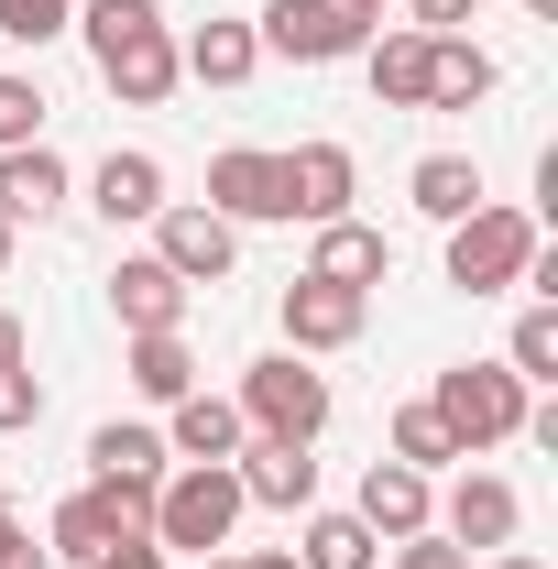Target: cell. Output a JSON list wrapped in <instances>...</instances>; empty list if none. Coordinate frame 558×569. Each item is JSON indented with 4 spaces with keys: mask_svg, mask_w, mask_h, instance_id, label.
<instances>
[{
    "mask_svg": "<svg viewBox=\"0 0 558 569\" xmlns=\"http://www.w3.org/2000/svg\"><path fill=\"white\" fill-rule=\"evenodd\" d=\"M350 11H361V22H383V0H350Z\"/></svg>",
    "mask_w": 558,
    "mask_h": 569,
    "instance_id": "cell-40",
    "label": "cell"
},
{
    "mask_svg": "<svg viewBox=\"0 0 558 569\" xmlns=\"http://www.w3.org/2000/svg\"><path fill=\"white\" fill-rule=\"evenodd\" d=\"M230 569H296V548H252V559H230Z\"/></svg>",
    "mask_w": 558,
    "mask_h": 569,
    "instance_id": "cell-37",
    "label": "cell"
},
{
    "mask_svg": "<svg viewBox=\"0 0 558 569\" xmlns=\"http://www.w3.org/2000/svg\"><path fill=\"white\" fill-rule=\"evenodd\" d=\"M275 318H285V351H296V361H318V351H350V340H361L372 296H350V284H318V274H296Z\"/></svg>",
    "mask_w": 558,
    "mask_h": 569,
    "instance_id": "cell-9",
    "label": "cell"
},
{
    "mask_svg": "<svg viewBox=\"0 0 558 569\" xmlns=\"http://www.w3.org/2000/svg\"><path fill=\"white\" fill-rule=\"evenodd\" d=\"M153 263L176 284H230V263H241V230L219 209H187V198H165L153 209Z\"/></svg>",
    "mask_w": 558,
    "mask_h": 569,
    "instance_id": "cell-8",
    "label": "cell"
},
{
    "mask_svg": "<svg viewBox=\"0 0 558 569\" xmlns=\"http://www.w3.org/2000/svg\"><path fill=\"white\" fill-rule=\"evenodd\" d=\"M526 263H537V219L526 209H471V219H449V284L460 296H504V284H526Z\"/></svg>",
    "mask_w": 558,
    "mask_h": 569,
    "instance_id": "cell-5",
    "label": "cell"
},
{
    "mask_svg": "<svg viewBox=\"0 0 558 569\" xmlns=\"http://www.w3.org/2000/svg\"><path fill=\"white\" fill-rule=\"evenodd\" d=\"M67 153H56V142H22V153H0V219H11V230H22V219H56L67 209Z\"/></svg>",
    "mask_w": 558,
    "mask_h": 569,
    "instance_id": "cell-19",
    "label": "cell"
},
{
    "mask_svg": "<svg viewBox=\"0 0 558 569\" xmlns=\"http://www.w3.org/2000/svg\"><path fill=\"white\" fill-rule=\"evenodd\" d=\"M252 44L285 56V67H340V56L372 44V22H361L350 0H263V11H252Z\"/></svg>",
    "mask_w": 558,
    "mask_h": 569,
    "instance_id": "cell-6",
    "label": "cell"
},
{
    "mask_svg": "<svg viewBox=\"0 0 558 569\" xmlns=\"http://www.w3.org/2000/svg\"><path fill=\"white\" fill-rule=\"evenodd\" d=\"M88 569H165V548H153V526H142V537H121L110 559H88Z\"/></svg>",
    "mask_w": 558,
    "mask_h": 569,
    "instance_id": "cell-35",
    "label": "cell"
},
{
    "mask_svg": "<svg viewBox=\"0 0 558 569\" xmlns=\"http://www.w3.org/2000/svg\"><path fill=\"white\" fill-rule=\"evenodd\" d=\"M296 569H383V537H372L361 515H307V537H296Z\"/></svg>",
    "mask_w": 558,
    "mask_h": 569,
    "instance_id": "cell-26",
    "label": "cell"
},
{
    "mask_svg": "<svg viewBox=\"0 0 558 569\" xmlns=\"http://www.w3.org/2000/svg\"><path fill=\"white\" fill-rule=\"evenodd\" d=\"M11 241H22V230H11V219H0V274H11Z\"/></svg>",
    "mask_w": 558,
    "mask_h": 569,
    "instance_id": "cell-39",
    "label": "cell"
},
{
    "mask_svg": "<svg viewBox=\"0 0 558 569\" xmlns=\"http://www.w3.org/2000/svg\"><path fill=\"white\" fill-rule=\"evenodd\" d=\"M0 33H11V44H33V56H44V44H56V33H77V0H0Z\"/></svg>",
    "mask_w": 558,
    "mask_h": 569,
    "instance_id": "cell-29",
    "label": "cell"
},
{
    "mask_svg": "<svg viewBox=\"0 0 558 569\" xmlns=\"http://www.w3.org/2000/svg\"><path fill=\"white\" fill-rule=\"evenodd\" d=\"M515 526H526V503H515V482H504V471H460V482H449V503H438V537H449V548H471V559L515 548Z\"/></svg>",
    "mask_w": 558,
    "mask_h": 569,
    "instance_id": "cell-10",
    "label": "cell"
},
{
    "mask_svg": "<svg viewBox=\"0 0 558 569\" xmlns=\"http://www.w3.org/2000/svg\"><path fill=\"white\" fill-rule=\"evenodd\" d=\"M198 569H230V559H198Z\"/></svg>",
    "mask_w": 558,
    "mask_h": 569,
    "instance_id": "cell-42",
    "label": "cell"
},
{
    "mask_svg": "<svg viewBox=\"0 0 558 569\" xmlns=\"http://www.w3.org/2000/svg\"><path fill=\"white\" fill-rule=\"evenodd\" d=\"M142 515H153V493H132V482H88V493L56 503V526H44V559H67V569L110 559L121 537H142Z\"/></svg>",
    "mask_w": 558,
    "mask_h": 569,
    "instance_id": "cell-7",
    "label": "cell"
},
{
    "mask_svg": "<svg viewBox=\"0 0 558 569\" xmlns=\"http://www.w3.org/2000/svg\"><path fill=\"white\" fill-rule=\"evenodd\" d=\"M241 427L252 438H296V449H318V427H329V372L318 361H296V351H275V361H252L241 372Z\"/></svg>",
    "mask_w": 558,
    "mask_h": 569,
    "instance_id": "cell-4",
    "label": "cell"
},
{
    "mask_svg": "<svg viewBox=\"0 0 558 569\" xmlns=\"http://www.w3.org/2000/svg\"><path fill=\"white\" fill-rule=\"evenodd\" d=\"M526 11H537V22H558V0H526Z\"/></svg>",
    "mask_w": 558,
    "mask_h": 569,
    "instance_id": "cell-41",
    "label": "cell"
},
{
    "mask_svg": "<svg viewBox=\"0 0 558 569\" xmlns=\"http://www.w3.org/2000/svg\"><path fill=\"white\" fill-rule=\"evenodd\" d=\"M88 482H132V493H153V482H165V427H99V438H88Z\"/></svg>",
    "mask_w": 558,
    "mask_h": 569,
    "instance_id": "cell-22",
    "label": "cell"
},
{
    "mask_svg": "<svg viewBox=\"0 0 558 569\" xmlns=\"http://www.w3.org/2000/svg\"><path fill=\"white\" fill-rule=\"evenodd\" d=\"M22 142H44V88L33 77H0V153H22Z\"/></svg>",
    "mask_w": 558,
    "mask_h": 569,
    "instance_id": "cell-30",
    "label": "cell"
},
{
    "mask_svg": "<svg viewBox=\"0 0 558 569\" xmlns=\"http://www.w3.org/2000/svg\"><path fill=\"white\" fill-rule=\"evenodd\" d=\"M350 515H361L383 548H395V537H427V526H438V482H427V471H406V460H372Z\"/></svg>",
    "mask_w": 558,
    "mask_h": 569,
    "instance_id": "cell-14",
    "label": "cell"
},
{
    "mask_svg": "<svg viewBox=\"0 0 558 569\" xmlns=\"http://www.w3.org/2000/svg\"><path fill=\"white\" fill-rule=\"evenodd\" d=\"M11 427H44V383H33V361H0V438Z\"/></svg>",
    "mask_w": 558,
    "mask_h": 569,
    "instance_id": "cell-31",
    "label": "cell"
},
{
    "mask_svg": "<svg viewBox=\"0 0 558 569\" xmlns=\"http://www.w3.org/2000/svg\"><path fill=\"white\" fill-rule=\"evenodd\" d=\"M406 198H417V209L449 230V219H471V209H482V164H471V153H417Z\"/></svg>",
    "mask_w": 558,
    "mask_h": 569,
    "instance_id": "cell-25",
    "label": "cell"
},
{
    "mask_svg": "<svg viewBox=\"0 0 558 569\" xmlns=\"http://www.w3.org/2000/svg\"><path fill=\"white\" fill-rule=\"evenodd\" d=\"M230 482H241V503L307 515V503H318V460H307L296 438H241V449H230Z\"/></svg>",
    "mask_w": 558,
    "mask_h": 569,
    "instance_id": "cell-13",
    "label": "cell"
},
{
    "mask_svg": "<svg viewBox=\"0 0 558 569\" xmlns=\"http://www.w3.org/2000/svg\"><path fill=\"white\" fill-rule=\"evenodd\" d=\"M0 515H11V493H0Z\"/></svg>",
    "mask_w": 558,
    "mask_h": 569,
    "instance_id": "cell-43",
    "label": "cell"
},
{
    "mask_svg": "<svg viewBox=\"0 0 558 569\" xmlns=\"http://www.w3.org/2000/svg\"><path fill=\"white\" fill-rule=\"evenodd\" d=\"M241 438H252V427H241V406H230V395H209V383L165 406V460H230Z\"/></svg>",
    "mask_w": 558,
    "mask_h": 569,
    "instance_id": "cell-18",
    "label": "cell"
},
{
    "mask_svg": "<svg viewBox=\"0 0 558 569\" xmlns=\"http://www.w3.org/2000/svg\"><path fill=\"white\" fill-rule=\"evenodd\" d=\"M0 361H33V340H22V318L0 307Z\"/></svg>",
    "mask_w": 558,
    "mask_h": 569,
    "instance_id": "cell-36",
    "label": "cell"
},
{
    "mask_svg": "<svg viewBox=\"0 0 558 569\" xmlns=\"http://www.w3.org/2000/svg\"><path fill=\"white\" fill-rule=\"evenodd\" d=\"M471 11H482V0H406V22H417V33H460Z\"/></svg>",
    "mask_w": 558,
    "mask_h": 569,
    "instance_id": "cell-33",
    "label": "cell"
},
{
    "mask_svg": "<svg viewBox=\"0 0 558 569\" xmlns=\"http://www.w3.org/2000/svg\"><path fill=\"white\" fill-rule=\"evenodd\" d=\"M241 515H252V503H241V482H230V460H187V471L153 482V515H142V526H153L165 559H176V548H187V559H219Z\"/></svg>",
    "mask_w": 558,
    "mask_h": 569,
    "instance_id": "cell-2",
    "label": "cell"
},
{
    "mask_svg": "<svg viewBox=\"0 0 558 569\" xmlns=\"http://www.w3.org/2000/svg\"><path fill=\"white\" fill-rule=\"evenodd\" d=\"M187 296H198V284H176L153 252H121V263H110V318H121L132 340L142 329H187Z\"/></svg>",
    "mask_w": 558,
    "mask_h": 569,
    "instance_id": "cell-15",
    "label": "cell"
},
{
    "mask_svg": "<svg viewBox=\"0 0 558 569\" xmlns=\"http://www.w3.org/2000/svg\"><path fill=\"white\" fill-rule=\"evenodd\" d=\"M88 209L110 219V230L153 219V209H165V164H153L142 142H110V153H99V176H88Z\"/></svg>",
    "mask_w": 558,
    "mask_h": 569,
    "instance_id": "cell-16",
    "label": "cell"
},
{
    "mask_svg": "<svg viewBox=\"0 0 558 569\" xmlns=\"http://www.w3.org/2000/svg\"><path fill=\"white\" fill-rule=\"evenodd\" d=\"M492 88H504V67H492L471 33H438V67H427V110H482Z\"/></svg>",
    "mask_w": 558,
    "mask_h": 569,
    "instance_id": "cell-23",
    "label": "cell"
},
{
    "mask_svg": "<svg viewBox=\"0 0 558 569\" xmlns=\"http://www.w3.org/2000/svg\"><path fill=\"white\" fill-rule=\"evenodd\" d=\"M383 449H395L406 471H427V482H438V471L460 460V438H449V427L427 417V395H417V406H395V427H383Z\"/></svg>",
    "mask_w": 558,
    "mask_h": 569,
    "instance_id": "cell-27",
    "label": "cell"
},
{
    "mask_svg": "<svg viewBox=\"0 0 558 569\" xmlns=\"http://www.w3.org/2000/svg\"><path fill=\"white\" fill-rule=\"evenodd\" d=\"M209 209L230 219V230L285 219V153H263V142H230V153H209Z\"/></svg>",
    "mask_w": 558,
    "mask_h": 569,
    "instance_id": "cell-12",
    "label": "cell"
},
{
    "mask_svg": "<svg viewBox=\"0 0 558 569\" xmlns=\"http://www.w3.org/2000/svg\"><path fill=\"white\" fill-rule=\"evenodd\" d=\"M471 569H548V559H526V548H492V559H471Z\"/></svg>",
    "mask_w": 558,
    "mask_h": 569,
    "instance_id": "cell-38",
    "label": "cell"
},
{
    "mask_svg": "<svg viewBox=\"0 0 558 569\" xmlns=\"http://www.w3.org/2000/svg\"><path fill=\"white\" fill-rule=\"evenodd\" d=\"M77 33H88V56H99V88L121 99V110H165L176 99V22H165V0H77Z\"/></svg>",
    "mask_w": 558,
    "mask_h": 569,
    "instance_id": "cell-1",
    "label": "cell"
},
{
    "mask_svg": "<svg viewBox=\"0 0 558 569\" xmlns=\"http://www.w3.org/2000/svg\"><path fill=\"white\" fill-rule=\"evenodd\" d=\"M0 569H56L44 548H33V526H22V515H0Z\"/></svg>",
    "mask_w": 558,
    "mask_h": 569,
    "instance_id": "cell-34",
    "label": "cell"
},
{
    "mask_svg": "<svg viewBox=\"0 0 558 569\" xmlns=\"http://www.w3.org/2000/svg\"><path fill=\"white\" fill-rule=\"evenodd\" d=\"M526 383L504 372V361H449L438 383H427V417L460 438V460H482V449H504V438H526Z\"/></svg>",
    "mask_w": 558,
    "mask_h": 569,
    "instance_id": "cell-3",
    "label": "cell"
},
{
    "mask_svg": "<svg viewBox=\"0 0 558 569\" xmlns=\"http://www.w3.org/2000/svg\"><path fill=\"white\" fill-rule=\"evenodd\" d=\"M142 406H176V395H198V351H187V329H142L132 351H121Z\"/></svg>",
    "mask_w": 558,
    "mask_h": 569,
    "instance_id": "cell-21",
    "label": "cell"
},
{
    "mask_svg": "<svg viewBox=\"0 0 558 569\" xmlns=\"http://www.w3.org/2000/svg\"><path fill=\"white\" fill-rule=\"evenodd\" d=\"M350 198H361V164H350V142H296V153H285V219L329 230V219H350Z\"/></svg>",
    "mask_w": 558,
    "mask_h": 569,
    "instance_id": "cell-11",
    "label": "cell"
},
{
    "mask_svg": "<svg viewBox=\"0 0 558 569\" xmlns=\"http://www.w3.org/2000/svg\"><path fill=\"white\" fill-rule=\"evenodd\" d=\"M395 569H471V548H449V537L427 526V537H395Z\"/></svg>",
    "mask_w": 558,
    "mask_h": 569,
    "instance_id": "cell-32",
    "label": "cell"
},
{
    "mask_svg": "<svg viewBox=\"0 0 558 569\" xmlns=\"http://www.w3.org/2000/svg\"><path fill=\"white\" fill-rule=\"evenodd\" d=\"M427 67H438V33H417V22L361 44V77H372V99H383V110H427Z\"/></svg>",
    "mask_w": 558,
    "mask_h": 569,
    "instance_id": "cell-17",
    "label": "cell"
},
{
    "mask_svg": "<svg viewBox=\"0 0 558 569\" xmlns=\"http://www.w3.org/2000/svg\"><path fill=\"white\" fill-rule=\"evenodd\" d=\"M307 274L372 296V284L395 274V241H383V230H361V219H329V230H318V252H307Z\"/></svg>",
    "mask_w": 558,
    "mask_h": 569,
    "instance_id": "cell-20",
    "label": "cell"
},
{
    "mask_svg": "<svg viewBox=\"0 0 558 569\" xmlns=\"http://www.w3.org/2000/svg\"><path fill=\"white\" fill-rule=\"evenodd\" d=\"M504 372L537 395V383H558V307H526L515 318V340H504Z\"/></svg>",
    "mask_w": 558,
    "mask_h": 569,
    "instance_id": "cell-28",
    "label": "cell"
},
{
    "mask_svg": "<svg viewBox=\"0 0 558 569\" xmlns=\"http://www.w3.org/2000/svg\"><path fill=\"white\" fill-rule=\"evenodd\" d=\"M176 67L198 77V88H241V77L263 67V44H252V22H198V33L176 44Z\"/></svg>",
    "mask_w": 558,
    "mask_h": 569,
    "instance_id": "cell-24",
    "label": "cell"
}]
</instances>
